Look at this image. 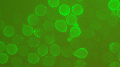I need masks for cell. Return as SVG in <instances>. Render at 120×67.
<instances>
[{
	"mask_svg": "<svg viewBox=\"0 0 120 67\" xmlns=\"http://www.w3.org/2000/svg\"><path fill=\"white\" fill-rule=\"evenodd\" d=\"M55 26L56 29L62 32H65L67 30L68 27L65 22L62 20H57L55 22Z\"/></svg>",
	"mask_w": 120,
	"mask_h": 67,
	"instance_id": "obj_1",
	"label": "cell"
},
{
	"mask_svg": "<svg viewBox=\"0 0 120 67\" xmlns=\"http://www.w3.org/2000/svg\"><path fill=\"white\" fill-rule=\"evenodd\" d=\"M88 54L87 50L83 48H81L77 49L73 53V55L80 59H84L86 57Z\"/></svg>",
	"mask_w": 120,
	"mask_h": 67,
	"instance_id": "obj_2",
	"label": "cell"
},
{
	"mask_svg": "<svg viewBox=\"0 0 120 67\" xmlns=\"http://www.w3.org/2000/svg\"><path fill=\"white\" fill-rule=\"evenodd\" d=\"M81 33V30L79 27L76 26L72 27L70 30V36L68 39V40L70 41L73 38L79 36Z\"/></svg>",
	"mask_w": 120,
	"mask_h": 67,
	"instance_id": "obj_3",
	"label": "cell"
},
{
	"mask_svg": "<svg viewBox=\"0 0 120 67\" xmlns=\"http://www.w3.org/2000/svg\"><path fill=\"white\" fill-rule=\"evenodd\" d=\"M67 23L70 26H74L78 27L79 25L77 22V18L74 15L70 14L67 16L66 18Z\"/></svg>",
	"mask_w": 120,
	"mask_h": 67,
	"instance_id": "obj_4",
	"label": "cell"
},
{
	"mask_svg": "<svg viewBox=\"0 0 120 67\" xmlns=\"http://www.w3.org/2000/svg\"><path fill=\"white\" fill-rule=\"evenodd\" d=\"M35 12L37 16L40 17L43 16L46 12V7L43 4H39L35 7Z\"/></svg>",
	"mask_w": 120,
	"mask_h": 67,
	"instance_id": "obj_5",
	"label": "cell"
},
{
	"mask_svg": "<svg viewBox=\"0 0 120 67\" xmlns=\"http://www.w3.org/2000/svg\"><path fill=\"white\" fill-rule=\"evenodd\" d=\"M56 58L54 56H47L45 57L43 60V63L45 66L50 67L52 66L56 62Z\"/></svg>",
	"mask_w": 120,
	"mask_h": 67,
	"instance_id": "obj_6",
	"label": "cell"
},
{
	"mask_svg": "<svg viewBox=\"0 0 120 67\" xmlns=\"http://www.w3.org/2000/svg\"><path fill=\"white\" fill-rule=\"evenodd\" d=\"M15 32L14 28L12 26L8 25L5 27L3 30V33L5 36L7 37L13 36Z\"/></svg>",
	"mask_w": 120,
	"mask_h": 67,
	"instance_id": "obj_7",
	"label": "cell"
},
{
	"mask_svg": "<svg viewBox=\"0 0 120 67\" xmlns=\"http://www.w3.org/2000/svg\"><path fill=\"white\" fill-rule=\"evenodd\" d=\"M83 8L81 5L76 4L74 5L71 8V11L75 15L79 16L81 14L83 11Z\"/></svg>",
	"mask_w": 120,
	"mask_h": 67,
	"instance_id": "obj_8",
	"label": "cell"
},
{
	"mask_svg": "<svg viewBox=\"0 0 120 67\" xmlns=\"http://www.w3.org/2000/svg\"><path fill=\"white\" fill-rule=\"evenodd\" d=\"M49 51L52 55L56 57L60 54L61 49L58 45L56 44H54L50 46L49 48Z\"/></svg>",
	"mask_w": 120,
	"mask_h": 67,
	"instance_id": "obj_9",
	"label": "cell"
},
{
	"mask_svg": "<svg viewBox=\"0 0 120 67\" xmlns=\"http://www.w3.org/2000/svg\"><path fill=\"white\" fill-rule=\"evenodd\" d=\"M59 11L60 13L64 16L68 15L70 13V9L69 6L65 4H63L59 7Z\"/></svg>",
	"mask_w": 120,
	"mask_h": 67,
	"instance_id": "obj_10",
	"label": "cell"
},
{
	"mask_svg": "<svg viewBox=\"0 0 120 67\" xmlns=\"http://www.w3.org/2000/svg\"><path fill=\"white\" fill-rule=\"evenodd\" d=\"M118 19L115 13H111L108 19V23L109 25L112 27H114L117 25Z\"/></svg>",
	"mask_w": 120,
	"mask_h": 67,
	"instance_id": "obj_11",
	"label": "cell"
},
{
	"mask_svg": "<svg viewBox=\"0 0 120 67\" xmlns=\"http://www.w3.org/2000/svg\"><path fill=\"white\" fill-rule=\"evenodd\" d=\"M102 58L105 62L110 63L113 61L114 59V56L112 54L109 52H106L102 54Z\"/></svg>",
	"mask_w": 120,
	"mask_h": 67,
	"instance_id": "obj_12",
	"label": "cell"
},
{
	"mask_svg": "<svg viewBox=\"0 0 120 67\" xmlns=\"http://www.w3.org/2000/svg\"><path fill=\"white\" fill-rule=\"evenodd\" d=\"M61 53L63 56L67 58L71 57L73 54L72 49L68 46L64 47L62 48Z\"/></svg>",
	"mask_w": 120,
	"mask_h": 67,
	"instance_id": "obj_13",
	"label": "cell"
},
{
	"mask_svg": "<svg viewBox=\"0 0 120 67\" xmlns=\"http://www.w3.org/2000/svg\"><path fill=\"white\" fill-rule=\"evenodd\" d=\"M27 59L29 62L32 64L37 63L40 60V58L38 55L34 53H30L27 57Z\"/></svg>",
	"mask_w": 120,
	"mask_h": 67,
	"instance_id": "obj_14",
	"label": "cell"
},
{
	"mask_svg": "<svg viewBox=\"0 0 120 67\" xmlns=\"http://www.w3.org/2000/svg\"><path fill=\"white\" fill-rule=\"evenodd\" d=\"M108 6L110 10H116L120 6V1L119 0H111L108 3Z\"/></svg>",
	"mask_w": 120,
	"mask_h": 67,
	"instance_id": "obj_15",
	"label": "cell"
},
{
	"mask_svg": "<svg viewBox=\"0 0 120 67\" xmlns=\"http://www.w3.org/2000/svg\"><path fill=\"white\" fill-rule=\"evenodd\" d=\"M18 50V48L15 44L11 43L8 44L6 47L7 52L9 54L13 55L16 54Z\"/></svg>",
	"mask_w": 120,
	"mask_h": 67,
	"instance_id": "obj_16",
	"label": "cell"
},
{
	"mask_svg": "<svg viewBox=\"0 0 120 67\" xmlns=\"http://www.w3.org/2000/svg\"><path fill=\"white\" fill-rule=\"evenodd\" d=\"M27 43L30 47H34L38 46L40 44V42L39 40L37 38L32 37L28 40Z\"/></svg>",
	"mask_w": 120,
	"mask_h": 67,
	"instance_id": "obj_17",
	"label": "cell"
},
{
	"mask_svg": "<svg viewBox=\"0 0 120 67\" xmlns=\"http://www.w3.org/2000/svg\"><path fill=\"white\" fill-rule=\"evenodd\" d=\"M27 21L30 25L32 26H35L38 23L39 19L38 17L36 15L32 14L28 17Z\"/></svg>",
	"mask_w": 120,
	"mask_h": 67,
	"instance_id": "obj_18",
	"label": "cell"
},
{
	"mask_svg": "<svg viewBox=\"0 0 120 67\" xmlns=\"http://www.w3.org/2000/svg\"><path fill=\"white\" fill-rule=\"evenodd\" d=\"M58 16V12L54 10H50L47 13V17L48 19L50 20H56Z\"/></svg>",
	"mask_w": 120,
	"mask_h": 67,
	"instance_id": "obj_19",
	"label": "cell"
},
{
	"mask_svg": "<svg viewBox=\"0 0 120 67\" xmlns=\"http://www.w3.org/2000/svg\"><path fill=\"white\" fill-rule=\"evenodd\" d=\"M18 51L19 54L20 56H25L29 53V49L27 46L22 45L18 47Z\"/></svg>",
	"mask_w": 120,
	"mask_h": 67,
	"instance_id": "obj_20",
	"label": "cell"
},
{
	"mask_svg": "<svg viewBox=\"0 0 120 67\" xmlns=\"http://www.w3.org/2000/svg\"><path fill=\"white\" fill-rule=\"evenodd\" d=\"M48 52V48L47 45L43 44L41 45L38 48V52L40 56H43L46 55Z\"/></svg>",
	"mask_w": 120,
	"mask_h": 67,
	"instance_id": "obj_21",
	"label": "cell"
},
{
	"mask_svg": "<svg viewBox=\"0 0 120 67\" xmlns=\"http://www.w3.org/2000/svg\"><path fill=\"white\" fill-rule=\"evenodd\" d=\"M81 35L83 38L88 39L94 36V32L92 30L90 29H85L82 31Z\"/></svg>",
	"mask_w": 120,
	"mask_h": 67,
	"instance_id": "obj_22",
	"label": "cell"
},
{
	"mask_svg": "<svg viewBox=\"0 0 120 67\" xmlns=\"http://www.w3.org/2000/svg\"><path fill=\"white\" fill-rule=\"evenodd\" d=\"M22 32L25 35L29 36L33 34L34 30L33 27L29 25H25L23 26L22 29Z\"/></svg>",
	"mask_w": 120,
	"mask_h": 67,
	"instance_id": "obj_23",
	"label": "cell"
},
{
	"mask_svg": "<svg viewBox=\"0 0 120 67\" xmlns=\"http://www.w3.org/2000/svg\"><path fill=\"white\" fill-rule=\"evenodd\" d=\"M44 29L49 32H51L54 29V25L53 23L50 20H47L43 24Z\"/></svg>",
	"mask_w": 120,
	"mask_h": 67,
	"instance_id": "obj_24",
	"label": "cell"
},
{
	"mask_svg": "<svg viewBox=\"0 0 120 67\" xmlns=\"http://www.w3.org/2000/svg\"><path fill=\"white\" fill-rule=\"evenodd\" d=\"M11 63L12 65L14 67H19L22 65V61L20 57L15 56L12 58Z\"/></svg>",
	"mask_w": 120,
	"mask_h": 67,
	"instance_id": "obj_25",
	"label": "cell"
},
{
	"mask_svg": "<svg viewBox=\"0 0 120 67\" xmlns=\"http://www.w3.org/2000/svg\"><path fill=\"white\" fill-rule=\"evenodd\" d=\"M90 27L94 30H97L101 27V23L98 20H92L90 23Z\"/></svg>",
	"mask_w": 120,
	"mask_h": 67,
	"instance_id": "obj_26",
	"label": "cell"
},
{
	"mask_svg": "<svg viewBox=\"0 0 120 67\" xmlns=\"http://www.w3.org/2000/svg\"><path fill=\"white\" fill-rule=\"evenodd\" d=\"M110 51L113 53H117L120 49V44L116 42H113L111 43L109 47Z\"/></svg>",
	"mask_w": 120,
	"mask_h": 67,
	"instance_id": "obj_27",
	"label": "cell"
},
{
	"mask_svg": "<svg viewBox=\"0 0 120 67\" xmlns=\"http://www.w3.org/2000/svg\"><path fill=\"white\" fill-rule=\"evenodd\" d=\"M97 17L100 19L105 20L106 19L108 16L107 12L103 10H100L97 11L96 13Z\"/></svg>",
	"mask_w": 120,
	"mask_h": 67,
	"instance_id": "obj_28",
	"label": "cell"
},
{
	"mask_svg": "<svg viewBox=\"0 0 120 67\" xmlns=\"http://www.w3.org/2000/svg\"><path fill=\"white\" fill-rule=\"evenodd\" d=\"M23 37L22 35L19 34L15 35L12 38L13 42L17 45L22 44L23 42Z\"/></svg>",
	"mask_w": 120,
	"mask_h": 67,
	"instance_id": "obj_29",
	"label": "cell"
},
{
	"mask_svg": "<svg viewBox=\"0 0 120 67\" xmlns=\"http://www.w3.org/2000/svg\"><path fill=\"white\" fill-rule=\"evenodd\" d=\"M45 42L49 44H52L55 42L56 38L52 34H49L45 35L44 38Z\"/></svg>",
	"mask_w": 120,
	"mask_h": 67,
	"instance_id": "obj_30",
	"label": "cell"
},
{
	"mask_svg": "<svg viewBox=\"0 0 120 67\" xmlns=\"http://www.w3.org/2000/svg\"><path fill=\"white\" fill-rule=\"evenodd\" d=\"M34 34L36 37L41 38L44 35L45 32L43 29L40 28H37L34 31Z\"/></svg>",
	"mask_w": 120,
	"mask_h": 67,
	"instance_id": "obj_31",
	"label": "cell"
},
{
	"mask_svg": "<svg viewBox=\"0 0 120 67\" xmlns=\"http://www.w3.org/2000/svg\"><path fill=\"white\" fill-rule=\"evenodd\" d=\"M101 32L104 36L108 37L109 36L111 33V30L109 27H102L101 30Z\"/></svg>",
	"mask_w": 120,
	"mask_h": 67,
	"instance_id": "obj_32",
	"label": "cell"
},
{
	"mask_svg": "<svg viewBox=\"0 0 120 67\" xmlns=\"http://www.w3.org/2000/svg\"><path fill=\"white\" fill-rule=\"evenodd\" d=\"M9 57L5 53H2L0 54V63L3 64L6 63L8 60Z\"/></svg>",
	"mask_w": 120,
	"mask_h": 67,
	"instance_id": "obj_33",
	"label": "cell"
},
{
	"mask_svg": "<svg viewBox=\"0 0 120 67\" xmlns=\"http://www.w3.org/2000/svg\"><path fill=\"white\" fill-rule=\"evenodd\" d=\"M59 0H48V3L49 6L52 8L58 7L60 4Z\"/></svg>",
	"mask_w": 120,
	"mask_h": 67,
	"instance_id": "obj_34",
	"label": "cell"
},
{
	"mask_svg": "<svg viewBox=\"0 0 120 67\" xmlns=\"http://www.w3.org/2000/svg\"><path fill=\"white\" fill-rule=\"evenodd\" d=\"M75 67H85L86 64L85 62L81 60H78L75 63Z\"/></svg>",
	"mask_w": 120,
	"mask_h": 67,
	"instance_id": "obj_35",
	"label": "cell"
},
{
	"mask_svg": "<svg viewBox=\"0 0 120 67\" xmlns=\"http://www.w3.org/2000/svg\"><path fill=\"white\" fill-rule=\"evenodd\" d=\"M6 46L5 44L2 41L0 42V52H3L5 50Z\"/></svg>",
	"mask_w": 120,
	"mask_h": 67,
	"instance_id": "obj_36",
	"label": "cell"
},
{
	"mask_svg": "<svg viewBox=\"0 0 120 67\" xmlns=\"http://www.w3.org/2000/svg\"><path fill=\"white\" fill-rule=\"evenodd\" d=\"M109 67H120V64L118 62H114L111 63L109 65Z\"/></svg>",
	"mask_w": 120,
	"mask_h": 67,
	"instance_id": "obj_37",
	"label": "cell"
},
{
	"mask_svg": "<svg viewBox=\"0 0 120 67\" xmlns=\"http://www.w3.org/2000/svg\"><path fill=\"white\" fill-rule=\"evenodd\" d=\"M5 25L4 22L2 20H0V29L1 30L3 29Z\"/></svg>",
	"mask_w": 120,
	"mask_h": 67,
	"instance_id": "obj_38",
	"label": "cell"
},
{
	"mask_svg": "<svg viewBox=\"0 0 120 67\" xmlns=\"http://www.w3.org/2000/svg\"><path fill=\"white\" fill-rule=\"evenodd\" d=\"M116 14L117 17L120 18V7L117 10L116 12Z\"/></svg>",
	"mask_w": 120,
	"mask_h": 67,
	"instance_id": "obj_39",
	"label": "cell"
},
{
	"mask_svg": "<svg viewBox=\"0 0 120 67\" xmlns=\"http://www.w3.org/2000/svg\"><path fill=\"white\" fill-rule=\"evenodd\" d=\"M117 58L118 60L120 61V51L117 54Z\"/></svg>",
	"mask_w": 120,
	"mask_h": 67,
	"instance_id": "obj_40",
	"label": "cell"
},
{
	"mask_svg": "<svg viewBox=\"0 0 120 67\" xmlns=\"http://www.w3.org/2000/svg\"><path fill=\"white\" fill-rule=\"evenodd\" d=\"M76 1H77L78 2H81V1H82L84 0H75Z\"/></svg>",
	"mask_w": 120,
	"mask_h": 67,
	"instance_id": "obj_41",
	"label": "cell"
},
{
	"mask_svg": "<svg viewBox=\"0 0 120 67\" xmlns=\"http://www.w3.org/2000/svg\"><path fill=\"white\" fill-rule=\"evenodd\" d=\"M64 2H67L69 1L70 0H62Z\"/></svg>",
	"mask_w": 120,
	"mask_h": 67,
	"instance_id": "obj_42",
	"label": "cell"
},
{
	"mask_svg": "<svg viewBox=\"0 0 120 67\" xmlns=\"http://www.w3.org/2000/svg\"></svg>",
	"mask_w": 120,
	"mask_h": 67,
	"instance_id": "obj_43",
	"label": "cell"
}]
</instances>
